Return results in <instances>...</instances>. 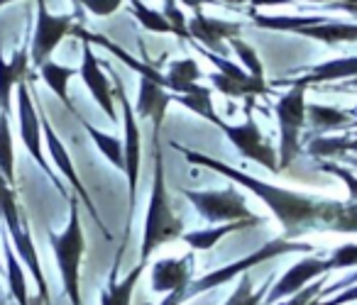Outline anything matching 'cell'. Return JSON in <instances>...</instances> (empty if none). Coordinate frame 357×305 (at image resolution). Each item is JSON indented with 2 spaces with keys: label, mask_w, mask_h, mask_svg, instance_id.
Here are the masks:
<instances>
[{
  "label": "cell",
  "mask_w": 357,
  "mask_h": 305,
  "mask_svg": "<svg viewBox=\"0 0 357 305\" xmlns=\"http://www.w3.org/2000/svg\"><path fill=\"white\" fill-rule=\"evenodd\" d=\"M243 32V22H230V20H218V17H208L204 13H196L189 20V35L196 40V45H201L204 49L213 52L218 56L228 59V49L223 42L230 37H238Z\"/></svg>",
  "instance_id": "obj_14"
},
{
  "label": "cell",
  "mask_w": 357,
  "mask_h": 305,
  "mask_svg": "<svg viewBox=\"0 0 357 305\" xmlns=\"http://www.w3.org/2000/svg\"><path fill=\"white\" fill-rule=\"evenodd\" d=\"M350 152V134H331V137H313L308 142V154L313 159H342Z\"/></svg>",
  "instance_id": "obj_29"
},
{
  "label": "cell",
  "mask_w": 357,
  "mask_h": 305,
  "mask_svg": "<svg viewBox=\"0 0 357 305\" xmlns=\"http://www.w3.org/2000/svg\"><path fill=\"white\" fill-rule=\"evenodd\" d=\"M123 0H84V8L96 17H110L120 8Z\"/></svg>",
  "instance_id": "obj_39"
},
{
  "label": "cell",
  "mask_w": 357,
  "mask_h": 305,
  "mask_svg": "<svg viewBox=\"0 0 357 305\" xmlns=\"http://www.w3.org/2000/svg\"><path fill=\"white\" fill-rule=\"evenodd\" d=\"M84 127H86V132L91 134V139L96 142V147L100 149V154H105V159H108L113 166L125 171V147L120 144V139L113 137V134L100 132V130H96L91 123H84Z\"/></svg>",
  "instance_id": "obj_31"
},
{
  "label": "cell",
  "mask_w": 357,
  "mask_h": 305,
  "mask_svg": "<svg viewBox=\"0 0 357 305\" xmlns=\"http://www.w3.org/2000/svg\"><path fill=\"white\" fill-rule=\"evenodd\" d=\"M0 220L6 222L10 240H17L27 227L25 220H20V205H17L15 188L8 183V178L3 173H0Z\"/></svg>",
  "instance_id": "obj_25"
},
{
  "label": "cell",
  "mask_w": 357,
  "mask_h": 305,
  "mask_svg": "<svg viewBox=\"0 0 357 305\" xmlns=\"http://www.w3.org/2000/svg\"><path fill=\"white\" fill-rule=\"evenodd\" d=\"M194 274V251H189L181 259H159L152 264L149 271V281H152L154 293H169L167 300L159 305H181L184 303V293Z\"/></svg>",
  "instance_id": "obj_10"
},
{
  "label": "cell",
  "mask_w": 357,
  "mask_h": 305,
  "mask_svg": "<svg viewBox=\"0 0 357 305\" xmlns=\"http://www.w3.org/2000/svg\"><path fill=\"white\" fill-rule=\"evenodd\" d=\"M81 54H84L81 69H79L81 81H84L86 88L91 91L96 103L103 108V113L108 115L110 123H118V113H115V88H113V84H110L108 76L103 74V69H100V61L96 59L93 45H91V42H84Z\"/></svg>",
  "instance_id": "obj_12"
},
{
  "label": "cell",
  "mask_w": 357,
  "mask_h": 305,
  "mask_svg": "<svg viewBox=\"0 0 357 305\" xmlns=\"http://www.w3.org/2000/svg\"><path fill=\"white\" fill-rule=\"evenodd\" d=\"M326 261H328V271L355 269V266H357V244H355V242L340 244L337 249L331 251V256H328Z\"/></svg>",
  "instance_id": "obj_35"
},
{
  "label": "cell",
  "mask_w": 357,
  "mask_h": 305,
  "mask_svg": "<svg viewBox=\"0 0 357 305\" xmlns=\"http://www.w3.org/2000/svg\"><path fill=\"white\" fill-rule=\"evenodd\" d=\"M350 152H357V132L350 134Z\"/></svg>",
  "instance_id": "obj_45"
},
{
  "label": "cell",
  "mask_w": 357,
  "mask_h": 305,
  "mask_svg": "<svg viewBox=\"0 0 357 305\" xmlns=\"http://www.w3.org/2000/svg\"><path fill=\"white\" fill-rule=\"evenodd\" d=\"M167 88H172L174 93H184L189 86L199 84V79L204 74H201L199 64H196V59H178V61H172V66H169L167 74Z\"/></svg>",
  "instance_id": "obj_28"
},
{
  "label": "cell",
  "mask_w": 357,
  "mask_h": 305,
  "mask_svg": "<svg viewBox=\"0 0 357 305\" xmlns=\"http://www.w3.org/2000/svg\"><path fill=\"white\" fill-rule=\"evenodd\" d=\"M172 105V93L162 88L159 84L149 79H139V95H137V105H135V113L142 120L152 123V132L159 134L164 123V115L167 108Z\"/></svg>",
  "instance_id": "obj_16"
},
{
  "label": "cell",
  "mask_w": 357,
  "mask_h": 305,
  "mask_svg": "<svg viewBox=\"0 0 357 305\" xmlns=\"http://www.w3.org/2000/svg\"><path fill=\"white\" fill-rule=\"evenodd\" d=\"M0 173L8 178L10 186H15V154H13V132L10 118L0 113Z\"/></svg>",
  "instance_id": "obj_30"
},
{
  "label": "cell",
  "mask_w": 357,
  "mask_h": 305,
  "mask_svg": "<svg viewBox=\"0 0 357 305\" xmlns=\"http://www.w3.org/2000/svg\"><path fill=\"white\" fill-rule=\"evenodd\" d=\"M291 251H313V247L306 244V242L287 240V237L269 240L267 244H262L257 251H252V254L243 256V259L233 261V264L223 266V269H215V271H211V274L201 276V279L191 281L189 288H186V293H184V303L189 298H194V295L206 293V290H213V288H218V286L228 283V281H233L235 276L248 274L252 266H259V264H264V261H269V259H277V256L291 254Z\"/></svg>",
  "instance_id": "obj_4"
},
{
  "label": "cell",
  "mask_w": 357,
  "mask_h": 305,
  "mask_svg": "<svg viewBox=\"0 0 357 305\" xmlns=\"http://www.w3.org/2000/svg\"><path fill=\"white\" fill-rule=\"evenodd\" d=\"M162 15L167 17V22L172 25V35H176L178 40H184V42H189V40H191V35H189V22H186L184 13L178 10L174 0H164V10H162Z\"/></svg>",
  "instance_id": "obj_36"
},
{
  "label": "cell",
  "mask_w": 357,
  "mask_h": 305,
  "mask_svg": "<svg viewBox=\"0 0 357 305\" xmlns=\"http://www.w3.org/2000/svg\"><path fill=\"white\" fill-rule=\"evenodd\" d=\"M115 100H120L125 120V173H128V191H130V210H135V201H137V183H139V164H142V134H139V125L135 118V105L128 100L125 86L120 79H113Z\"/></svg>",
  "instance_id": "obj_9"
},
{
  "label": "cell",
  "mask_w": 357,
  "mask_h": 305,
  "mask_svg": "<svg viewBox=\"0 0 357 305\" xmlns=\"http://www.w3.org/2000/svg\"><path fill=\"white\" fill-rule=\"evenodd\" d=\"M152 154H154L152 193H149L147 220H144L142 247H139V261L142 264H149V256L162 244L181 240V235H184V220L172 210L167 178H164V157H162V149H159V134L154 132H152Z\"/></svg>",
  "instance_id": "obj_2"
},
{
  "label": "cell",
  "mask_w": 357,
  "mask_h": 305,
  "mask_svg": "<svg viewBox=\"0 0 357 305\" xmlns=\"http://www.w3.org/2000/svg\"><path fill=\"white\" fill-rule=\"evenodd\" d=\"M279 125V171H287L301 154V130L306 125V86L294 84L277 100Z\"/></svg>",
  "instance_id": "obj_5"
},
{
  "label": "cell",
  "mask_w": 357,
  "mask_h": 305,
  "mask_svg": "<svg viewBox=\"0 0 357 305\" xmlns=\"http://www.w3.org/2000/svg\"><path fill=\"white\" fill-rule=\"evenodd\" d=\"M10 3H15V0H0V8H3V6H10Z\"/></svg>",
  "instance_id": "obj_48"
},
{
  "label": "cell",
  "mask_w": 357,
  "mask_h": 305,
  "mask_svg": "<svg viewBox=\"0 0 357 305\" xmlns=\"http://www.w3.org/2000/svg\"><path fill=\"white\" fill-rule=\"evenodd\" d=\"M144 269H147V264H142V261H139V264L120 281L115 279V269L110 271L108 288L100 293V305H130V303H132V293H135V288H137L139 279H142Z\"/></svg>",
  "instance_id": "obj_23"
},
{
  "label": "cell",
  "mask_w": 357,
  "mask_h": 305,
  "mask_svg": "<svg viewBox=\"0 0 357 305\" xmlns=\"http://www.w3.org/2000/svg\"><path fill=\"white\" fill-rule=\"evenodd\" d=\"M326 274H328L326 259H321V256H306V259H301L298 264H294L291 269L272 286V290L267 293V305H274V303H279V300L289 298V295L298 293V290H303L308 283H313V281Z\"/></svg>",
  "instance_id": "obj_15"
},
{
  "label": "cell",
  "mask_w": 357,
  "mask_h": 305,
  "mask_svg": "<svg viewBox=\"0 0 357 305\" xmlns=\"http://www.w3.org/2000/svg\"><path fill=\"white\" fill-rule=\"evenodd\" d=\"M181 3H184V6H189L194 13H199L204 6H218L220 0H181Z\"/></svg>",
  "instance_id": "obj_41"
},
{
  "label": "cell",
  "mask_w": 357,
  "mask_h": 305,
  "mask_svg": "<svg viewBox=\"0 0 357 305\" xmlns=\"http://www.w3.org/2000/svg\"><path fill=\"white\" fill-rule=\"evenodd\" d=\"M74 17L76 15H52L47 10V0H37V22H35V35H32V49H30V61L37 69L52 59V52L71 32Z\"/></svg>",
  "instance_id": "obj_8"
},
{
  "label": "cell",
  "mask_w": 357,
  "mask_h": 305,
  "mask_svg": "<svg viewBox=\"0 0 357 305\" xmlns=\"http://www.w3.org/2000/svg\"><path fill=\"white\" fill-rule=\"evenodd\" d=\"M27 66H30L27 49H17L10 61H3V54H0V113L10 115L13 88L27 81Z\"/></svg>",
  "instance_id": "obj_19"
},
{
  "label": "cell",
  "mask_w": 357,
  "mask_h": 305,
  "mask_svg": "<svg viewBox=\"0 0 357 305\" xmlns=\"http://www.w3.org/2000/svg\"><path fill=\"white\" fill-rule=\"evenodd\" d=\"M250 105H252V98H248V120H245L243 125H228L223 120L220 130L228 134V139L233 142V147L238 149L245 159L257 162L259 166H264L267 171L279 173V157H277V152H274L272 144L264 139L262 130L257 127L255 118L250 115Z\"/></svg>",
  "instance_id": "obj_7"
},
{
  "label": "cell",
  "mask_w": 357,
  "mask_h": 305,
  "mask_svg": "<svg viewBox=\"0 0 357 305\" xmlns=\"http://www.w3.org/2000/svg\"><path fill=\"white\" fill-rule=\"evenodd\" d=\"M321 166L326 169L328 173H333V176H337L342 183H345L347 193H350V203L352 205H357V176L355 173H352L347 166H340V164H335V162H323Z\"/></svg>",
  "instance_id": "obj_38"
},
{
  "label": "cell",
  "mask_w": 357,
  "mask_h": 305,
  "mask_svg": "<svg viewBox=\"0 0 357 305\" xmlns=\"http://www.w3.org/2000/svg\"><path fill=\"white\" fill-rule=\"evenodd\" d=\"M355 300H357V283L350 286V288H345L342 293H337L335 298H331V300L318 298L313 305H347V303H355Z\"/></svg>",
  "instance_id": "obj_40"
},
{
  "label": "cell",
  "mask_w": 357,
  "mask_h": 305,
  "mask_svg": "<svg viewBox=\"0 0 357 305\" xmlns=\"http://www.w3.org/2000/svg\"><path fill=\"white\" fill-rule=\"evenodd\" d=\"M42 127H45L47 147H50V154H52V159H54L56 169H59V171L64 173V178H66V181H69V186L76 191V198H79V201L84 203L86 208H89L91 217H93V220H96V225L100 227V232H103V235H105V240H110V232H108V227L103 225V220H100L98 210H96L93 201H91V193L86 191V186H84V183H81L79 173H76L74 164H71V159H69V152H66V147L59 142V137H56L54 127H52V125H50V120H47L45 115H42Z\"/></svg>",
  "instance_id": "obj_13"
},
{
  "label": "cell",
  "mask_w": 357,
  "mask_h": 305,
  "mask_svg": "<svg viewBox=\"0 0 357 305\" xmlns=\"http://www.w3.org/2000/svg\"><path fill=\"white\" fill-rule=\"evenodd\" d=\"M172 103L184 105V108H189L191 113L201 115L204 120L213 123L215 127L223 125V118L215 115V108H213V91L206 88V86L194 84V86H189L184 93H172Z\"/></svg>",
  "instance_id": "obj_21"
},
{
  "label": "cell",
  "mask_w": 357,
  "mask_h": 305,
  "mask_svg": "<svg viewBox=\"0 0 357 305\" xmlns=\"http://www.w3.org/2000/svg\"><path fill=\"white\" fill-rule=\"evenodd\" d=\"M306 123L316 132H335V130L355 127V118L345 110H337L333 105H308L306 103Z\"/></svg>",
  "instance_id": "obj_22"
},
{
  "label": "cell",
  "mask_w": 357,
  "mask_h": 305,
  "mask_svg": "<svg viewBox=\"0 0 357 305\" xmlns=\"http://www.w3.org/2000/svg\"><path fill=\"white\" fill-rule=\"evenodd\" d=\"M296 35L335 47V45H342V42H357V22H331L323 17L316 25L296 30Z\"/></svg>",
  "instance_id": "obj_20"
},
{
  "label": "cell",
  "mask_w": 357,
  "mask_h": 305,
  "mask_svg": "<svg viewBox=\"0 0 357 305\" xmlns=\"http://www.w3.org/2000/svg\"><path fill=\"white\" fill-rule=\"evenodd\" d=\"M130 8H132V15L137 17V22L147 32H157V35H172V25L167 22V17L159 10H152L142 3V0H130Z\"/></svg>",
  "instance_id": "obj_32"
},
{
  "label": "cell",
  "mask_w": 357,
  "mask_h": 305,
  "mask_svg": "<svg viewBox=\"0 0 357 305\" xmlns=\"http://www.w3.org/2000/svg\"><path fill=\"white\" fill-rule=\"evenodd\" d=\"M248 227H257L255 222H225V225H215V227H206V230H194V232H184L181 240L191 247L194 251H208L213 244H218L225 235L238 230H248Z\"/></svg>",
  "instance_id": "obj_26"
},
{
  "label": "cell",
  "mask_w": 357,
  "mask_h": 305,
  "mask_svg": "<svg viewBox=\"0 0 357 305\" xmlns=\"http://www.w3.org/2000/svg\"><path fill=\"white\" fill-rule=\"evenodd\" d=\"M342 162H347L350 166H355V169H357V157H347V154H345V157H342Z\"/></svg>",
  "instance_id": "obj_46"
},
{
  "label": "cell",
  "mask_w": 357,
  "mask_h": 305,
  "mask_svg": "<svg viewBox=\"0 0 357 305\" xmlns=\"http://www.w3.org/2000/svg\"><path fill=\"white\" fill-rule=\"evenodd\" d=\"M181 193L189 198L191 205L199 210V215L211 225H225V222L262 225V217L250 212L248 201L235 186H228L223 191H191V188H184Z\"/></svg>",
  "instance_id": "obj_6"
},
{
  "label": "cell",
  "mask_w": 357,
  "mask_h": 305,
  "mask_svg": "<svg viewBox=\"0 0 357 305\" xmlns=\"http://www.w3.org/2000/svg\"><path fill=\"white\" fill-rule=\"evenodd\" d=\"M76 74H79V69H71V66H59V64H54V61H47V64L40 66L42 81L50 86L52 93H54L56 98L64 103V108L71 110V113H76V108H74V103H71V98H69V81H71V76H76Z\"/></svg>",
  "instance_id": "obj_27"
},
{
  "label": "cell",
  "mask_w": 357,
  "mask_h": 305,
  "mask_svg": "<svg viewBox=\"0 0 357 305\" xmlns=\"http://www.w3.org/2000/svg\"><path fill=\"white\" fill-rule=\"evenodd\" d=\"M17 120H20V139H22V144L27 147V152H30V157L35 159L37 166L45 171V176L61 191V181L56 178V173H52L50 164L45 162V154H42L40 113H37V108H35V100H32V93H30V86H27V81H22V84L17 86ZM61 193H64V191H61Z\"/></svg>",
  "instance_id": "obj_11"
},
{
  "label": "cell",
  "mask_w": 357,
  "mask_h": 305,
  "mask_svg": "<svg viewBox=\"0 0 357 305\" xmlns=\"http://www.w3.org/2000/svg\"><path fill=\"white\" fill-rule=\"evenodd\" d=\"M0 269H3V266H0Z\"/></svg>",
  "instance_id": "obj_50"
},
{
  "label": "cell",
  "mask_w": 357,
  "mask_h": 305,
  "mask_svg": "<svg viewBox=\"0 0 357 305\" xmlns=\"http://www.w3.org/2000/svg\"><path fill=\"white\" fill-rule=\"evenodd\" d=\"M228 45L235 49V54L240 56V61L248 66V74L255 76V79H259V81H264V69H262V61H259L257 52H255L248 42L240 40V37H230Z\"/></svg>",
  "instance_id": "obj_33"
},
{
  "label": "cell",
  "mask_w": 357,
  "mask_h": 305,
  "mask_svg": "<svg viewBox=\"0 0 357 305\" xmlns=\"http://www.w3.org/2000/svg\"><path fill=\"white\" fill-rule=\"evenodd\" d=\"M54 259L61 274V286L71 305H81V261L86 251V237L81 227L79 198H71L69 225L64 232H52L50 235Z\"/></svg>",
  "instance_id": "obj_3"
},
{
  "label": "cell",
  "mask_w": 357,
  "mask_h": 305,
  "mask_svg": "<svg viewBox=\"0 0 357 305\" xmlns=\"http://www.w3.org/2000/svg\"><path fill=\"white\" fill-rule=\"evenodd\" d=\"M345 88H357V76H355V79H350V81H347V86H345Z\"/></svg>",
  "instance_id": "obj_47"
},
{
  "label": "cell",
  "mask_w": 357,
  "mask_h": 305,
  "mask_svg": "<svg viewBox=\"0 0 357 305\" xmlns=\"http://www.w3.org/2000/svg\"><path fill=\"white\" fill-rule=\"evenodd\" d=\"M262 298H264V290L255 293V290H252V279H250V274H243V276H240L238 288L233 290V295H230V298L225 300L223 305H264Z\"/></svg>",
  "instance_id": "obj_34"
},
{
  "label": "cell",
  "mask_w": 357,
  "mask_h": 305,
  "mask_svg": "<svg viewBox=\"0 0 357 305\" xmlns=\"http://www.w3.org/2000/svg\"><path fill=\"white\" fill-rule=\"evenodd\" d=\"M3 249H6V274H8V286H10L13 298H15L17 305H30L32 298L27 293L25 269L20 264V256L15 254V247H13L8 232H3Z\"/></svg>",
  "instance_id": "obj_24"
},
{
  "label": "cell",
  "mask_w": 357,
  "mask_h": 305,
  "mask_svg": "<svg viewBox=\"0 0 357 305\" xmlns=\"http://www.w3.org/2000/svg\"><path fill=\"white\" fill-rule=\"evenodd\" d=\"M323 288H326V279L321 276V279H316V283H308L303 290L289 295V300H279V303H274V305H313Z\"/></svg>",
  "instance_id": "obj_37"
},
{
  "label": "cell",
  "mask_w": 357,
  "mask_h": 305,
  "mask_svg": "<svg viewBox=\"0 0 357 305\" xmlns=\"http://www.w3.org/2000/svg\"><path fill=\"white\" fill-rule=\"evenodd\" d=\"M252 8H259V6H289L294 0H250Z\"/></svg>",
  "instance_id": "obj_42"
},
{
  "label": "cell",
  "mask_w": 357,
  "mask_h": 305,
  "mask_svg": "<svg viewBox=\"0 0 357 305\" xmlns=\"http://www.w3.org/2000/svg\"><path fill=\"white\" fill-rule=\"evenodd\" d=\"M355 127H357V120H355Z\"/></svg>",
  "instance_id": "obj_49"
},
{
  "label": "cell",
  "mask_w": 357,
  "mask_h": 305,
  "mask_svg": "<svg viewBox=\"0 0 357 305\" xmlns=\"http://www.w3.org/2000/svg\"><path fill=\"white\" fill-rule=\"evenodd\" d=\"M174 149L184 154L191 164L196 166H206L211 171L220 173V176H228L233 183L248 188L250 193L259 198L264 205L269 208L274 217L279 220V225L284 227V237L294 240V237L303 235L308 230H328V232H337L340 225V217L345 212L347 203L340 201H326V198H313V196H303V193L289 191V188L274 186V183L259 181V178L250 176L245 171L228 166V164L218 162V159L208 157V154H199L194 149L178 147L174 142Z\"/></svg>",
  "instance_id": "obj_1"
},
{
  "label": "cell",
  "mask_w": 357,
  "mask_h": 305,
  "mask_svg": "<svg viewBox=\"0 0 357 305\" xmlns=\"http://www.w3.org/2000/svg\"><path fill=\"white\" fill-rule=\"evenodd\" d=\"M74 32H76V37H81V42H91V45H98V47H103V49H108L110 54L118 56V59L123 61L125 66H130L132 71H137L139 79H149V81H154V84L162 86V88H167V76H164L162 71H157L152 64H147V61L135 59L130 52H125L123 47H118L115 42H110L105 35H96V32L84 30V27H76Z\"/></svg>",
  "instance_id": "obj_17"
},
{
  "label": "cell",
  "mask_w": 357,
  "mask_h": 305,
  "mask_svg": "<svg viewBox=\"0 0 357 305\" xmlns=\"http://www.w3.org/2000/svg\"><path fill=\"white\" fill-rule=\"evenodd\" d=\"M223 6H243V3H248V0H220Z\"/></svg>",
  "instance_id": "obj_43"
},
{
  "label": "cell",
  "mask_w": 357,
  "mask_h": 305,
  "mask_svg": "<svg viewBox=\"0 0 357 305\" xmlns=\"http://www.w3.org/2000/svg\"><path fill=\"white\" fill-rule=\"evenodd\" d=\"M74 3V8H76V17L81 15V8H84V0H71Z\"/></svg>",
  "instance_id": "obj_44"
},
{
  "label": "cell",
  "mask_w": 357,
  "mask_h": 305,
  "mask_svg": "<svg viewBox=\"0 0 357 305\" xmlns=\"http://www.w3.org/2000/svg\"><path fill=\"white\" fill-rule=\"evenodd\" d=\"M357 76V56H342V59H331V61H323V64L313 66L308 69L303 76L298 79H287V81H279V84H301V86H313V84H333V81H342V79H355Z\"/></svg>",
  "instance_id": "obj_18"
}]
</instances>
